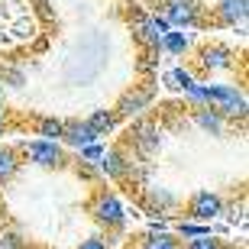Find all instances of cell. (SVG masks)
<instances>
[{
    "label": "cell",
    "instance_id": "cell-1",
    "mask_svg": "<svg viewBox=\"0 0 249 249\" xmlns=\"http://www.w3.org/2000/svg\"><path fill=\"white\" fill-rule=\"evenodd\" d=\"M207 107L227 117V120H246V94L236 84H207Z\"/></svg>",
    "mask_w": 249,
    "mask_h": 249
},
{
    "label": "cell",
    "instance_id": "cell-2",
    "mask_svg": "<svg viewBox=\"0 0 249 249\" xmlns=\"http://www.w3.org/2000/svg\"><path fill=\"white\" fill-rule=\"evenodd\" d=\"M91 213H94V220L101 223V227H107V230L123 227V220H126V211H123L120 197H117L113 191H97V194H94Z\"/></svg>",
    "mask_w": 249,
    "mask_h": 249
},
{
    "label": "cell",
    "instance_id": "cell-3",
    "mask_svg": "<svg viewBox=\"0 0 249 249\" xmlns=\"http://www.w3.org/2000/svg\"><path fill=\"white\" fill-rule=\"evenodd\" d=\"M162 17H165V23L172 29H191V26H201L204 7L197 0H168Z\"/></svg>",
    "mask_w": 249,
    "mask_h": 249
},
{
    "label": "cell",
    "instance_id": "cell-4",
    "mask_svg": "<svg viewBox=\"0 0 249 249\" xmlns=\"http://www.w3.org/2000/svg\"><path fill=\"white\" fill-rule=\"evenodd\" d=\"M23 152H26V159L39 168H65V162H68L65 149L58 146V142H52V139H33V142L23 146Z\"/></svg>",
    "mask_w": 249,
    "mask_h": 249
},
{
    "label": "cell",
    "instance_id": "cell-5",
    "mask_svg": "<svg viewBox=\"0 0 249 249\" xmlns=\"http://www.w3.org/2000/svg\"><path fill=\"white\" fill-rule=\"evenodd\" d=\"M197 65H201V71H230L233 65H236V55H233L230 46H223V42H211V46H204L197 52Z\"/></svg>",
    "mask_w": 249,
    "mask_h": 249
},
{
    "label": "cell",
    "instance_id": "cell-6",
    "mask_svg": "<svg viewBox=\"0 0 249 249\" xmlns=\"http://www.w3.org/2000/svg\"><path fill=\"white\" fill-rule=\"evenodd\" d=\"M129 136H133V146H136L142 156H152V152L162 149V129L152 120H136L133 129H129Z\"/></svg>",
    "mask_w": 249,
    "mask_h": 249
},
{
    "label": "cell",
    "instance_id": "cell-7",
    "mask_svg": "<svg viewBox=\"0 0 249 249\" xmlns=\"http://www.w3.org/2000/svg\"><path fill=\"white\" fill-rule=\"evenodd\" d=\"M188 213H191L194 220H217L223 213V201H220V194H213V191H197L191 194V201H188Z\"/></svg>",
    "mask_w": 249,
    "mask_h": 249
},
{
    "label": "cell",
    "instance_id": "cell-8",
    "mask_svg": "<svg viewBox=\"0 0 249 249\" xmlns=\"http://www.w3.org/2000/svg\"><path fill=\"white\" fill-rule=\"evenodd\" d=\"M168 23L165 17H136L133 19V33H136L139 42H146L149 49H159V42H162V36L168 33Z\"/></svg>",
    "mask_w": 249,
    "mask_h": 249
},
{
    "label": "cell",
    "instance_id": "cell-9",
    "mask_svg": "<svg viewBox=\"0 0 249 249\" xmlns=\"http://www.w3.org/2000/svg\"><path fill=\"white\" fill-rule=\"evenodd\" d=\"M149 104H152V91L149 88H133L120 97V104L113 107V110L120 113V117H142L149 110Z\"/></svg>",
    "mask_w": 249,
    "mask_h": 249
},
{
    "label": "cell",
    "instance_id": "cell-10",
    "mask_svg": "<svg viewBox=\"0 0 249 249\" xmlns=\"http://www.w3.org/2000/svg\"><path fill=\"white\" fill-rule=\"evenodd\" d=\"M217 19H220L223 26H240L246 29V19H249V0H220L217 7H213Z\"/></svg>",
    "mask_w": 249,
    "mask_h": 249
},
{
    "label": "cell",
    "instance_id": "cell-11",
    "mask_svg": "<svg viewBox=\"0 0 249 249\" xmlns=\"http://www.w3.org/2000/svg\"><path fill=\"white\" fill-rule=\"evenodd\" d=\"M129 165H133V162L126 159V152H123V149H117V146H113V149H104L101 162H97V168H101L107 178H113V181H123V178L129 175Z\"/></svg>",
    "mask_w": 249,
    "mask_h": 249
},
{
    "label": "cell",
    "instance_id": "cell-12",
    "mask_svg": "<svg viewBox=\"0 0 249 249\" xmlns=\"http://www.w3.org/2000/svg\"><path fill=\"white\" fill-rule=\"evenodd\" d=\"M62 142L71 149H81L88 142H101V136L88 126V120H68L65 123V133H62Z\"/></svg>",
    "mask_w": 249,
    "mask_h": 249
},
{
    "label": "cell",
    "instance_id": "cell-13",
    "mask_svg": "<svg viewBox=\"0 0 249 249\" xmlns=\"http://www.w3.org/2000/svg\"><path fill=\"white\" fill-rule=\"evenodd\" d=\"M194 123L204 129V133H211V136H223V129H227V117L213 110V107H194Z\"/></svg>",
    "mask_w": 249,
    "mask_h": 249
},
{
    "label": "cell",
    "instance_id": "cell-14",
    "mask_svg": "<svg viewBox=\"0 0 249 249\" xmlns=\"http://www.w3.org/2000/svg\"><path fill=\"white\" fill-rule=\"evenodd\" d=\"M117 123H120V113H117V110H94L91 117H88V126H91L97 136L113 133V129H117Z\"/></svg>",
    "mask_w": 249,
    "mask_h": 249
},
{
    "label": "cell",
    "instance_id": "cell-15",
    "mask_svg": "<svg viewBox=\"0 0 249 249\" xmlns=\"http://www.w3.org/2000/svg\"><path fill=\"white\" fill-rule=\"evenodd\" d=\"M188 49H191V39L185 33H178V29H168L162 42H159V52H168V55H185Z\"/></svg>",
    "mask_w": 249,
    "mask_h": 249
},
{
    "label": "cell",
    "instance_id": "cell-16",
    "mask_svg": "<svg viewBox=\"0 0 249 249\" xmlns=\"http://www.w3.org/2000/svg\"><path fill=\"white\" fill-rule=\"evenodd\" d=\"M17 168H19V152L10 149V146H3L0 149V185L17 175Z\"/></svg>",
    "mask_w": 249,
    "mask_h": 249
},
{
    "label": "cell",
    "instance_id": "cell-17",
    "mask_svg": "<svg viewBox=\"0 0 249 249\" xmlns=\"http://www.w3.org/2000/svg\"><path fill=\"white\" fill-rule=\"evenodd\" d=\"M36 133H39V139H52V142H62L65 120H55V117H42V120L36 123Z\"/></svg>",
    "mask_w": 249,
    "mask_h": 249
},
{
    "label": "cell",
    "instance_id": "cell-18",
    "mask_svg": "<svg viewBox=\"0 0 249 249\" xmlns=\"http://www.w3.org/2000/svg\"><path fill=\"white\" fill-rule=\"evenodd\" d=\"M142 249H181V246H178V236L159 230V233H149V236H146Z\"/></svg>",
    "mask_w": 249,
    "mask_h": 249
},
{
    "label": "cell",
    "instance_id": "cell-19",
    "mask_svg": "<svg viewBox=\"0 0 249 249\" xmlns=\"http://www.w3.org/2000/svg\"><path fill=\"white\" fill-rule=\"evenodd\" d=\"M149 207H152V211H159V213H165V211H172V207H175V197H172L165 188H152V191H149Z\"/></svg>",
    "mask_w": 249,
    "mask_h": 249
},
{
    "label": "cell",
    "instance_id": "cell-20",
    "mask_svg": "<svg viewBox=\"0 0 249 249\" xmlns=\"http://www.w3.org/2000/svg\"><path fill=\"white\" fill-rule=\"evenodd\" d=\"M185 101L191 104V107H204V104H207V84H201V81L188 84L185 88Z\"/></svg>",
    "mask_w": 249,
    "mask_h": 249
},
{
    "label": "cell",
    "instance_id": "cell-21",
    "mask_svg": "<svg viewBox=\"0 0 249 249\" xmlns=\"http://www.w3.org/2000/svg\"><path fill=\"white\" fill-rule=\"evenodd\" d=\"M165 81H168V88H178V91H185L188 84H194V78H191V71H185V68H172V71L165 74Z\"/></svg>",
    "mask_w": 249,
    "mask_h": 249
},
{
    "label": "cell",
    "instance_id": "cell-22",
    "mask_svg": "<svg viewBox=\"0 0 249 249\" xmlns=\"http://www.w3.org/2000/svg\"><path fill=\"white\" fill-rule=\"evenodd\" d=\"M78 156H81V162H101L104 146H101V142H88V146L78 149Z\"/></svg>",
    "mask_w": 249,
    "mask_h": 249
},
{
    "label": "cell",
    "instance_id": "cell-23",
    "mask_svg": "<svg viewBox=\"0 0 249 249\" xmlns=\"http://www.w3.org/2000/svg\"><path fill=\"white\" fill-rule=\"evenodd\" d=\"M188 249H220V240H213L211 233H204V236H191Z\"/></svg>",
    "mask_w": 249,
    "mask_h": 249
},
{
    "label": "cell",
    "instance_id": "cell-24",
    "mask_svg": "<svg viewBox=\"0 0 249 249\" xmlns=\"http://www.w3.org/2000/svg\"><path fill=\"white\" fill-rule=\"evenodd\" d=\"M0 81L13 84V88H23V71H19V68H3V71H0Z\"/></svg>",
    "mask_w": 249,
    "mask_h": 249
},
{
    "label": "cell",
    "instance_id": "cell-25",
    "mask_svg": "<svg viewBox=\"0 0 249 249\" xmlns=\"http://www.w3.org/2000/svg\"><path fill=\"white\" fill-rule=\"evenodd\" d=\"M178 233L181 236H204L207 227H201V223H178Z\"/></svg>",
    "mask_w": 249,
    "mask_h": 249
},
{
    "label": "cell",
    "instance_id": "cell-26",
    "mask_svg": "<svg viewBox=\"0 0 249 249\" xmlns=\"http://www.w3.org/2000/svg\"><path fill=\"white\" fill-rule=\"evenodd\" d=\"M78 249H107V240H101V236H91V240H81V246Z\"/></svg>",
    "mask_w": 249,
    "mask_h": 249
},
{
    "label": "cell",
    "instance_id": "cell-27",
    "mask_svg": "<svg viewBox=\"0 0 249 249\" xmlns=\"http://www.w3.org/2000/svg\"><path fill=\"white\" fill-rule=\"evenodd\" d=\"M3 129H7V107L0 104V136H3Z\"/></svg>",
    "mask_w": 249,
    "mask_h": 249
},
{
    "label": "cell",
    "instance_id": "cell-28",
    "mask_svg": "<svg viewBox=\"0 0 249 249\" xmlns=\"http://www.w3.org/2000/svg\"><path fill=\"white\" fill-rule=\"evenodd\" d=\"M0 104H3V84H0Z\"/></svg>",
    "mask_w": 249,
    "mask_h": 249
}]
</instances>
